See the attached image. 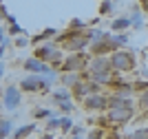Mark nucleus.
Returning a JSON list of instances; mask_svg holds the SVG:
<instances>
[{
  "label": "nucleus",
  "mask_w": 148,
  "mask_h": 139,
  "mask_svg": "<svg viewBox=\"0 0 148 139\" xmlns=\"http://www.w3.org/2000/svg\"><path fill=\"white\" fill-rule=\"evenodd\" d=\"M113 106V113H111V121H126L130 117V106L126 102H115V104H111Z\"/></svg>",
  "instance_id": "obj_1"
},
{
  "label": "nucleus",
  "mask_w": 148,
  "mask_h": 139,
  "mask_svg": "<svg viewBox=\"0 0 148 139\" xmlns=\"http://www.w3.org/2000/svg\"><path fill=\"white\" fill-rule=\"evenodd\" d=\"M111 64L115 68H119V71H130V68H133V58H130L128 53H124V51H117V53L113 55Z\"/></svg>",
  "instance_id": "obj_2"
},
{
  "label": "nucleus",
  "mask_w": 148,
  "mask_h": 139,
  "mask_svg": "<svg viewBox=\"0 0 148 139\" xmlns=\"http://www.w3.org/2000/svg\"><path fill=\"white\" fill-rule=\"evenodd\" d=\"M18 102H20V93L16 91V86H9L7 93H5V106L7 108H16Z\"/></svg>",
  "instance_id": "obj_3"
},
{
  "label": "nucleus",
  "mask_w": 148,
  "mask_h": 139,
  "mask_svg": "<svg viewBox=\"0 0 148 139\" xmlns=\"http://www.w3.org/2000/svg\"><path fill=\"white\" fill-rule=\"evenodd\" d=\"M80 66H84V58H82V55L69 58V60H66V64H64V68H66V71H77Z\"/></svg>",
  "instance_id": "obj_4"
},
{
  "label": "nucleus",
  "mask_w": 148,
  "mask_h": 139,
  "mask_svg": "<svg viewBox=\"0 0 148 139\" xmlns=\"http://www.w3.org/2000/svg\"><path fill=\"white\" fill-rule=\"evenodd\" d=\"M27 68L33 71V73H49V68L44 66L40 60H27Z\"/></svg>",
  "instance_id": "obj_5"
},
{
  "label": "nucleus",
  "mask_w": 148,
  "mask_h": 139,
  "mask_svg": "<svg viewBox=\"0 0 148 139\" xmlns=\"http://www.w3.org/2000/svg\"><path fill=\"white\" fill-rule=\"evenodd\" d=\"M42 84H44V82H42V79H38V77H29V79H25V82H22V86H25L27 91H33V88H40Z\"/></svg>",
  "instance_id": "obj_6"
},
{
  "label": "nucleus",
  "mask_w": 148,
  "mask_h": 139,
  "mask_svg": "<svg viewBox=\"0 0 148 139\" xmlns=\"http://www.w3.org/2000/svg\"><path fill=\"white\" fill-rule=\"evenodd\" d=\"M40 58H51V60H56L58 58V51H53V49H49V47H44V49H40Z\"/></svg>",
  "instance_id": "obj_7"
},
{
  "label": "nucleus",
  "mask_w": 148,
  "mask_h": 139,
  "mask_svg": "<svg viewBox=\"0 0 148 139\" xmlns=\"http://www.w3.org/2000/svg\"><path fill=\"white\" fill-rule=\"evenodd\" d=\"M86 104L91 108H99V106H104V99H102V97H88Z\"/></svg>",
  "instance_id": "obj_8"
},
{
  "label": "nucleus",
  "mask_w": 148,
  "mask_h": 139,
  "mask_svg": "<svg viewBox=\"0 0 148 139\" xmlns=\"http://www.w3.org/2000/svg\"><path fill=\"white\" fill-rule=\"evenodd\" d=\"M31 130H33V124H29V126H25V128H20L18 133H16V139H22L25 135H29Z\"/></svg>",
  "instance_id": "obj_9"
},
{
  "label": "nucleus",
  "mask_w": 148,
  "mask_h": 139,
  "mask_svg": "<svg viewBox=\"0 0 148 139\" xmlns=\"http://www.w3.org/2000/svg\"><path fill=\"white\" fill-rule=\"evenodd\" d=\"M9 128H11V124H9V121H0V139L9 133Z\"/></svg>",
  "instance_id": "obj_10"
},
{
  "label": "nucleus",
  "mask_w": 148,
  "mask_h": 139,
  "mask_svg": "<svg viewBox=\"0 0 148 139\" xmlns=\"http://www.w3.org/2000/svg\"><path fill=\"white\" fill-rule=\"evenodd\" d=\"M126 24H128V20H115V22H113V29H122Z\"/></svg>",
  "instance_id": "obj_11"
},
{
  "label": "nucleus",
  "mask_w": 148,
  "mask_h": 139,
  "mask_svg": "<svg viewBox=\"0 0 148 139\" xmlns=\"http://www.w3.org/2000/svg\"><path fill=\"white\" fill-rule=\"evenodd\" d=\"M133 139H148V130H139V133H135Z\"/></svg>",
  "instance_id": "obj_12"
},
{
  "label": "nucleus",
  "mask_w": 148,
  "mask_h": 139,
  "mask_svg": "<svg viewBox=\"0 0 148 139\" xmlns=\"http://www.w3.org/2000/svg\"><path fill=\"white\" fill-rule=\"evenodd\" d=\"M139 102H142V104H148V93H146V95H142V99H139Z\"/></svg>",
  "instance_id": "obj_13"
},
{
  "label": "nucleus",
  "mask_w": 148,
  "mask_h": 139,
  "mask_svg": "<svg viewBox=\"0 0 148 139\" xmlns=\"http://www.w3.org/2000/svg\"><path fill=\"white\" fill-rule=\"evenodd\" d=\"M0 75H2V64H0Z\"/></svg>",
  "instance_id": "obj_14"
},
{
  "label": "nucleus",
  "mask_w": 148,
  "mask_h": 139,
  "mask_svg": "<svg viewBox=\"0 0 148 139\" xmlns=\"http://www.w3.org/2000/svg\"><path fill=\"white\" fill-rule=\"evenodd\" d=\"M0 40H2V31H0Z\"/></svg>",
  "instance_id": "obj_15"
}]
</instances>
